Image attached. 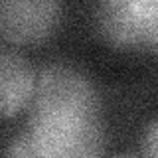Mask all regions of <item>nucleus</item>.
Wrapping results in <instances>:
<instances>
[{
  "instance_id": "nucleus-1",
  "label": "nucleus",
  "mask_w": 158,
  "mask_h": 158,
  "mask_svg": "<svg viewBox=\"0 0 158 158\" xmlns=\"http://www.w3.org/2000/svg\"><path fill=\"white\" fill-rule=\"evenodd\" d=\"M32 113L46 117L99 118V93L83 71L69 63L42 67L34 85Z\"/></svg>"
},
{
  "instance_id": "nucleus-2",
  "label": "nucleus",
  "mask_w": 158,
  "mask_h": 158,
  "mask_svg": "<svg viewBox=\"0 0 158 158\" xmlns=\"http://www.w3.org/2000/svg\"><path fill=\"white\" fill-rule=\"evenodd\" d=\"M30 131L53 158H97L105 142L99 118L46 117L30 113Z\"/></svg>"
},
{
  "instance_id": "nucleus-3",
  "label": "nucleus",
  "mask_w": 158,
  "mask_h": 158,
  "mask_svg": "<svg viewBox=\"0 0 158 158\" xmlns=\"http://www.w3.org/2000/svg\"><path fill=\"white\" fill-rule=\"evenodd\" d=\"M97 28L118 48H150L152 0H109L97 6Z\"/></svg>"
},
{
  "instance_id": "nucleus-4",
  "label": "nucleus",
  "mask_w": 158,
  "mask_h": 158,
  "mask_svg": "<svg viewBox=\"0 0 158 158\" xmlns=\"http://www.w3.org/2000/svg\"><path fill=\"white\" fill-rule=\"evenodd\" d=\"M59 4L52 0L0 2V34L16 44H32L48 38L57 26Z\"/></svg>"
},
{
  "instance_id": "nucleus-5",
  "label": "nucleus",
  "mask_w": 158,
  "mask_h": 158,
  "mask_svg": "<svg viewBox=\"0 0 158 158\" xmlns=\"http://www.w3.org/2000/svg\"><path fill=\"white\" fill-rule=\"evenodd\" d=\"M34 71L20 53L0 48V117H12L34 95Z\"/></svg>"
},
{
  "instance_id": "nucleus-6",
  "label": "nucleus",
  "mask_w": 158,
  "mask_h": 158,
  "mask_svg": "<svg viewBox=\"0 0 158 158\" xmlns=\"http://www.w3.org/2000/svg\"><path fill=\"white\" fill-rule=\"evenodd\" d=\"M6 158H53L44 148V144L36 138L32 131H24L10 140L6 148Z\"/></svg>"
},
{
  "instance_id": "nucleus-7",
  "label": "nucleus",
  "mask_w": 158,
  "mask_h": 158,
  "mask_svg": "<svg viewBox=\"0 0 158 158\" xmlns=\"http://www.w3.org/2000/svg\"><path fill=\"white\" fill-rule=\"evenodd\" d=\"M142 148L146 158H158V118L148 125L142 138Z\"/></svg>"
},
{
  "instance_id": "nucleus-8",
  "label": "nucleus",
  "mask_w": 158,
  "mask_h": 158,
  "mask_svg": "<svg viewBox=\"0 0 158 158\" xmlns=\"http://www.w3.org/2000/svg\"><path fill=\"white\" fill-rule=\"evenodd\" d=\"M117 158H135V156H117Z\"/></svg>"
}]
</instances>
